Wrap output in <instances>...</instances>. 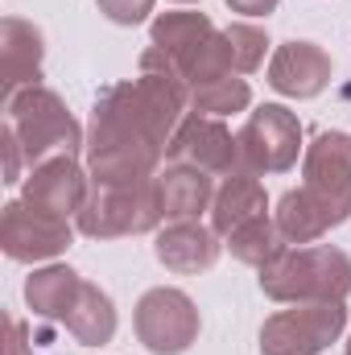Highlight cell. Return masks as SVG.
<instances>
[{
    "instance_id": "6",
    "label": "cell",
    "mask_w": 351,
    "mask_h": 355,
    "mask_svg": "<svg viewBox=\"0 0 351 355\" xmlns=\"http://www.w3.org/2000/svg\"><path fill=\"white\" fill-rule=\"evenodd\" d=\"M166 223L157 178L149 182H91L87 198L75 215V227L87 240H120L141 236Z\"/></svg>"
},
{
    "instance_id": "17",
    "label": "cell",
    "mask_w": 351,
    "mask_h": 355,
    "mask_svg": "<svg viewBox=\"0 0 351 355\" xmlns=\"http://www.w3.org/2000/svg\"><path fill=\"white\" fill-rule=\"evenodd\" d=\"M83 289V277L75 272L71 265H46L33 268L25 277V306L37 314V318H50V322H62L75 306Z\"/></svg>"
},
{
    "instance_id": "10",
    "label": "cell",
    "mask_w": 351,
    "mask_h": 355,
    "mask_svg": "<svg viewBox=\"0 0 351 355\" xmlns=\"http://www.w3.org/2000/svg\"><path fill=\"white\" fill-rule=\"evenodd\" d=\"M71 244H75L71 219L50 215L42 207H29L25 198L4 202V215H0V248H4L8 261H17V265H42V261L62 257Z\"/></svg>"
},
{
    "instance_id": "23",
    "label": "cell",
    "mask_w": 351,
    "mask_h": 355,
    "mask_svg": "<svg viewBox=\"0 0 351 355\" xmlns=\"http://www.w3.org/2000/svg\"><path fill=\"white\" fill-rule=\"evenodd\" d=\"M99 12L116 25H141L149 12H153V0H95Z\"/></svg>"
},
{
    "instance_id": "4",
    "label": "cell",
    "mask_w": 351,
    "mask_h": 355,
    "mask_svg": "<svg viewBox=\"0 0 351 355\" xmlns=\"http://www.w3.org/2000/svg\"><path fill=\"white\" fill-rule=\"evenodd\" d=\"M4 124L12 128L29 170L50 157H79V149H87L79 120L71 116L62 95L50 87H25L12 99H4Z\"/></svg>"
},
{
    "instance_id": "24",
    "label": "cell",
    "mask_w": 351,
    "mask_h": 355,
    "mask_svg": "<svg viewBox=\"0 0 351 355\" xmlns=\"http://www.w3.org/2000/svg\"><path fill=\"white\" fill-rule=\"evenodd\" d=\"M8 355H25L29 352V327L21 318H8V343H4Z\"/></svg>"
},
{
    "instance_id": "9",
    "label": "cell",
    "mask_w": 351,
    "mask_h": 355,
    "mask_svg": "<svg viewBox=\"0 0 351 355\" xmlns=\"http://www.w3.org/2000/svg\"><path fill=\"white\" fill-rule=\"evenodd\" d=\"M302 153V120L285 103H261L240 128V162L248 174H285Z\"/></svg>"
},
{
    "instance_id": "19",
    "label": "cell",
    "mask_w": 351,
    "mask_h": 355,
    "mask_svg": "<svg viewBox=\"0 0 351 355\" xmlns=\"http://www.w3.org/2000/svg\"><path fill=\"white\" fill-rule=\"evenodd\" d=\"M62 327H67L83 347H103V343L116 339V306H112V297H108L99 285L83 281V289H79L71 314L62 318Z\"/></svg>"
},
{
    "instance_id": "26",
    "label": "cell",
    "mask_w": 351,
    "mask_h": 355,
    "mask_svg": "<svg viewBox=\"0 0 351 355\" xmlns=\"http://www.w3.org/2000/svg\"><path fill=\"white\" fill-rule=\"evenodd\" d=\"M174 4H194V0H174Z\"/></svg>"
},
{
    "instance_id": "15",
    "label": "cell",
    "mask_w": 351,
    "mask_h": 355,
    "mask_svg": "<svg viewBox=\"0 0 351 355\" xmlns=\"http://www.w3.org/2000/svg\"><path fill=\"white\" fill-rule=\"evenodd\" d=\"M219 252H223L219 232L207 227V223H198V219L170 223V227H162L157 240H153V257L170 268V272H182V277L207 272V268L219 261Z\"/></svg>"
},
{
    "instance_id": "20",
    "label": "cell",
    "mask_w": 351,
    "mask_h": 355,
    "mask_svg": "<svg viewBox=\"0 0 351 355\" xmlns=\"http://www.w3.org/2000/svg\"><path fill=\"white\" fill-rule=\"evenodd\" d=\"M228 240V248H232V257L240 261V265H252L261 272L264 265H273L285 248H289V240L281 236V227H277V219L264 211L257 219H248V223H240L232 236H223Z\"/></svg>"
},
{
    "instance_id": "11",
    "label": "cell",
    "mask_w": 351,
    "mask_h": 355,
    "mask_svg": "<svg viewBox=\"0 0 351 355\" xmlns=\"http://www.w3.org/2000/svg\"><path fill=\"white\" fill-rule=\"evenodd\" d=\"M166 166H194L211 178H236L244 174V162H240V137H232V128L215 116H198L190 112L182 124H178L174 141L166 149Z\"/></svg>"
},
{
    "instance_id": "8",
    "label": "cell",
    "mask_w": 351,
    "mask_h": 355,
    "mask_svg": "<svg viewBox=\"0 0 351 355\" xmlns=\"http://www.w3.org/2000/svg\"><path fill=\"white\" fill-rule=\"evenodd\" d=\"M132 327H137V339L145 343V352L186 355L198 343L203 318H198V306L190 302V293H182L174 285H157V289L141 293V302L132 310Z\"/></svg>"
},
{
    "instance_id": "1",
    "label": "cell",
    "mask_w": 351,
    "mask_h": 355,
    "mask_svg": "<svg viewBox=\"0 0 351 355\" xmlns=\"http://www.w3.org/2000/svg\"><path fill=\"white\" fill-rule=\"evenodd\" d=\"M186 112H190V87L157 71H141V79L108 87L91 107L87 149H83L91 182L157 178Z\"/></svg>"
},
{
    "instance_id": "12",
    "label": "cell",
    "mask_w": 351,
    "mask_h": 355,
    "mask_svg": "<svg viewBox=\"0 0 351 355\" xmlns=\"http://www.w3.org/2000/svg\"><path fill=\"white\" fill-rule=\"evenodd\" d=\"M335 62L318 42H281L268 58V87L285 99H314L331 87Z\"/></svg>"
},
{
    "instance_id": "27",
    "label": "cell",
    "mask_w": 351,
    "mask_h": 355,
    "mask_svg": "<svg viewBox=\"0 0 351 355\" xmlns=\"http://www.w3.org/2000/svg\"><path fill=\"white\" fill-rule=\"evenodd\" d=\"M348 355H351V335H348Z\"/></svg>"
},
{
    "instance_id": "22",
    "label": "cell",
    "mask_w": 351,
    "mask_h": 355,
    "mask_svg": "<svg viewBox=\"0 0 351 355\" xmlns=\"http://www.w3.org/2000/svg\"><path fill=\"white\" fill-rule=\"evenodd\" d=\"M228 37V58H232V71L236 75H252L264 67V54H268V33L261 25H248V21H236L223 29Z\"/></svg>"
},
{
    "instance_id": "5",
    "label": "cell",
    "mask_w": 351,
    "mask_h": 355,
    "mask_svg": "<svg viewBox=\"0 0 351 355\" xmlns=\"http://www.w3.org/2000/svg\"><path fill=\"white\" fill-rule=\"evenodd\" d=\"M261 293L273 302H348L351 293V257L331 244L285 248L273 265L261 268Z\"/></svg>"
},
{
    "instance_id": "3",
    "label": "cell",
    "mask_w": 351,
    "mask_h": 355,
    "mask_svg": "<svg viewBox=\"0 0 351 355\" xmlns=\"http://www.w3.org/2000/svg\"><path fill=\"white\" fill-rule=\"evenodd\" d=\"M141 71H157L198 87L207 79L236 75L228 58V37L215 29L207 12H162L149 25V50L141 54Z\"/></svg>"
},
{
    "instance_id": "21",
    "label": "cell",
    "mask_w": 351,
    "mask_h": 355,
    "mask_svg": "<svg viewBox=\"0 0 351 355\" xmlns=\"http://www.w3.org/2000/svg\"><path fill=\"white\" fill-rule=\"evenodd\" d=\"M252 103V87L244 75H223V79H207L198 87H190V112L198 116H236Z\"/></svg>"
},
{
    "instance_id": "16",
    "label": "cell",
    "mask_w": 351,
    "mask_h": 355,
    "mask_svg": "<svg viewBox=\"0 0 351 355\" xmlns=\"http://www.w3.org/2000/svg\"><path fill=\"white\" fill-rule=\"evenodd\" d=\"M157 190H162V211L170 223L182 219H198L203 211H211L215 202V178L194 170V166H166L157 174Z\"/></svg>"
},
{
    "instance_id": "7",
    "label": "cell",
    "mask_w": 351,
    "mask_h": 355,
    "mask_svg": "<svg viewBox=\"0 0 351 355\" xmlns=\"http://www.w3.org/2000/svg\"><path fill=\"white\" fill-rule=\"evenodd\" d=\"M348 331V302H298L268 314L261 327V355H323Z\"/></svg>"
},
{
    "instance_id": "14",
    "label": "cell",
    "mask_w": 351,
    "mask_h": 355,
    "mask_svg": "<svg viewBox=\"0 0 351 355\" xmlns=\"http://www.w3.org/2000/svg\"><path fill=\"white\" fill-rule=\"evenodd\" d=\"M42 62H46V37L25 17L0 21V83L4 99L25 87H42Z\"/></svg>"
},
{
    "instance_id": "25",
    "label": "cell",
    "mask_w": 351,
    "mask_h": 355,
    "mask_svg": "<svg viewBox=\"0 0 351 355\" xmlns=\"http://www.w3.org/2000/svg\"><path fill=\"white\" fill-rule=\"evenodd\" d=\"M277 4L281 0H228V8L244 12V17H268V12H277Z\"/></svg>"
},
{
    "instance_id": "2",
    "label": "cell",
    "mask_w": 351,
    "mask_h": 355,
    "mask_svg": "<svg viewBox=\"0 0 351 355\" xmlns=\"http://www.w3.org/2000/svg\"><path fill=\"white\" fill-rule=\"evenodd\" d=\"M289 244H314L351 219V137L318 132L302 157V186L285 190L273 211Z\"/></svg>"
},
{
    "instance_id": "18",
    "label": "cell",
    "mask_w": 351,
    "mask_h": 355,
    "mask_svg": "<svg viewBox=\"0 0 351 355\" xmlns=\"http://www.w3.org/2000/svg\"><path fill=\"white\" fill-rule=\"evenodd\" d=\"M268 211V194H264L261 178L257 174H236V178H223L219 190H215V202H211V227L219 236H232L240 223L257 219Z\"/></svg>"
},
{
    "instance_id": "13",
    "label": "cell",
    "mask_w": 351,
    "mask_h": 355,
    "mask_svg": "<svg viewBox=\"0 0 351 355\" xmlns=\"http://www.w3.org/2000/svg\"><path fill=\"white\" fill-rule=\"evenodd\" d=\"M91 190V174L79 166V157H50L42 166H33L21 182V198L29 207H42L50 215H79L83 198Z\"/></svg>"
}]
</instances>
